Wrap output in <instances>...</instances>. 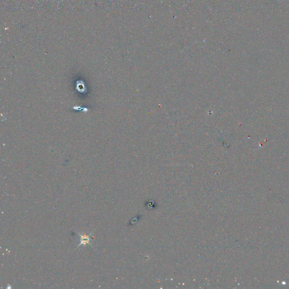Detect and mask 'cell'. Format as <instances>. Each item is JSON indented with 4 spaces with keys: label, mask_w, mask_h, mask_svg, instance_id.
<instances>
[{
    "label": "cell",
    "mask_w": 289,
    "mask_h": 289,
    "mask_svg": "<svg viewBox=\"0 0 289 289\" xmlns=\"http://www.w3.org/2000/svg\"><path fill=\"white\" fill-rule=\"evenodd\" d=\"M93 232L90 233L89 235H86L85 234H82L78 233L79 235L80 236V243L78 246H77V248H78L80 246H86L87 245H89V246H92L90 244V237L92 235Z\"/></svg>",
    "instance_id": "cell-1"
}]
</instances>
